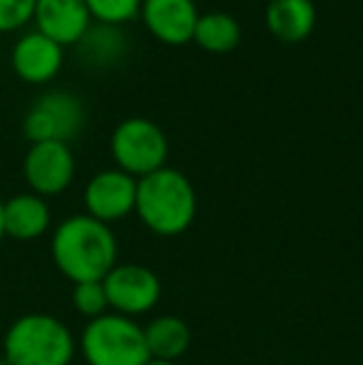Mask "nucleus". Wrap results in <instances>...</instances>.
Returning <instances> with one entry per match:
<instances>
[{
	"mask_svg": "<svg viewBox=\"0 0 363 365\" xmlns=\"http://www.w3.org/2000/svg\"><path fill=\"white\" fill-rule=\"evenodd\" d=\"M73 306L80 316H85L88 321L100 318L110 311L107 306V293L102 281H83V284L73 286Z\"/></svg>",
	"mask_w": 363,
	"mask_h": 365,
	"instance_id": "a211bd4d",
	"label": "nucleus"
},
{
	"mask_svg": "<svg viewBox=\"0 0 363 365\" xmlns=\"http://www.w3.org/2000/svg\"><path fill=\"white\" fill-rule=\"evenodd\" d=\"M85 125V107L75 95L65 90H53L30 105L23 120V132L30 145L38 142H65L80 135Z\"/></svg>",
	"mask_w": 363,
	"mask_h": 365,
	"instance_id": "423d86ee",
	"label": "nucleus"
},
{
	"mask_svg": "<svg viewBox=\"0 0 363 365\" xmlns=\"http://www.w3.org/2000/svg\"><path fill=\"white\" fill-rule=\"evenodd\" d=\"M75 351L73 331L50 313L15 318L3 338V361L8 365H70Z\"/></svg>",
	"mask_w": 363,
	"mask_h": 365,
	"instance_id": "7ed1b4c3",
	"label": "nucleus"
},
{
	"mask_svg": "<svg viewBox=\"0 0 363 365\" xmlns=\"http://www.w3.org/2000/svg\"><path fill=\"white\" fill-rule=\"evenodd\" d=\"M10 63L20 80L30 82V85H43V82L53 80L63 68V45L33 30L13 45Z\"/></svg>",
	"mask_w": 363,
	"mask_h": 365,
	"instance_id": "f8f14e48",
	"label": "nucleus"
},
{
	"mask_svg": "<svg viewBox=\"0 0 363 365\" xmlns=\"http://www.w3.org/2000/svg\"><path fill=\"white\" fill-rule=\"evenodd\" d=\"M78 348L88 365H147L152 361L140 323L112 311L88 321Z\"/></svg>",
	"mask_w": 363,
	"mask_h": 365,
	"instance_id": "20e7f679",
	"label": "nucleus"
},
{
	"mask_svg": "<svg viewBox=\"0 0 363 365\" xmlns=\"http://www.w3.org/2000/svg\"><path fill=\"white\" fill-rule=\"evenodd\" d=\"M137 179L122 169H102L85 187V209L102 224L125 219L135 212Z\"/></svg>",
	"mask_w": 363,
	"mask_h": 365,
	"instance_id": "1a4fd4ad",
	"label": "nucleus"
},
{
	"mask_svg": "<svg viewBox=\"0 0 363 365\" xmlns=\"http://www.w3.org/2000/svg\"><path fill=\"white\" fill-rule=\"evenodd\" d=\"M5 239V229H3V202H0V244Z\"/></svg>",
	"mask_w": 363,
	"mask_h": 365,
	"instance_id": "412c9836",
	"label": "nucleus"
},
{
	"mask_svg": "<svg viewBox=\"0 0 363 365\" xmlns=\"http://www.w3.org/2000/svg\"><path fill=\"white\" fill-rule=\"evenodd\" d=\"M147 365H177V363H170V361H150Z\"/></svg>",
	"mask_w": 363,
	"mask_h": 365,
	"instance_id": "4be33fe9",
	"label": "nucleus"
},
{
	"mask_svg": "<svg viewBox=\"0 0 363 365\" xmlns=\"http://www.w3.org/2000/svg\"><path fill=\"white\" fill-rule=\"evenodd\" d=\"M142 331H145V343L152 361L175 363L187 353L192 343V331L180 316H157L147 326H142Z\"/></svg>",
	"mask_w": 363,
	"mask_h": 365,
	"instance_id": "2eb2a0df",
	"label": "nucleus"
},
{
	"mask_svg": "<svg viewBox=\"0 0 363 365\" xmlns=\"http://www.w3.org/2000/svg\"><path fill=\"white\" fill-rule=\"evenodd\" d=\"M107 306L112 313L137 318L150 313L162 298V281L152 269L142 264H115L102 279Z\"/></svg>",
	"mask_w": 363,
	"mask_h": 365,
	"instance_id": "0eeeda50",
	"label": "nucleus"
},
{
	"mask_svg": "<svg viewBox=\"0 0 363 365\" xmlns=\"http://www.w3.org/2000/svg\"><path fill=\"white\" fill-rule=\"evenodd\" d=\"M110 149L117 169L140 179L167 167L170 140L157 122L147 117H127L112 132Z\"/></svg>",
	"mask_w": 363,
	"mask_h": 365,
	"instance_id": "39448f33",
	"label": "nucleus"
},
{
	"mask_svg": "<svg viewBox=\"0 0 363 365\" xmlns=\"http://www.w3.org/2000/svg\"><path fill=\"white\" fill-rule=\"evenodd\" d=\"M194 43L209 53H229L242 40V25L234 15L212 10V13H199L197 28H194Z\"/></svg>",
	"mask_w": 363,
	"mask_h": 365,
	"instance_id": "dca6fc26",
	"label": "nucleus"
},
{
	"mask_svg": "<svg viewBox=\"0 0 363 365\" xmlns=\"http://www.w3.org/2000/svg\"><path fill=\"white\" fill-rule=\"evenodd\" d=\"M50 254L60 274L73 284L102 281L117 264L115 231L90 214H75L53 231Z\"/></svg>",
	"mask_w": 363,
	"mask_h": 365,
	"instance_id": "f257e3e1",
	"label": "nucleus"
},
{
	"mask_svg": "<svg viewBox=\"0 0 363 365\" xmlns=\"http://www.w3.org/2000/svg\"><path fill=\"white\" fill-rule=\"evenodd\" d=\"M28 187L38 197L63 194L75 179V157L65 142H38L30 145L23 162Z\"/></svg>",
	"mask_w": 363,
	"mask_h": 365,
	"instance_id": "6e6552de",
	"label": "nucleus"
},
{
	"mask_svg": "<svg viewBox=\"0 0 363 365\" xmlns=\"http://www.w3.org/2000/svg\"><path fill=\"white\" fill-rule=\"evenodd\" d=\"M135 212L157 236H180L197 217V192L187 174L162 167L137 179Z\"/></svg>",
	"mask_w": 363,
	"mask_h": 365,
	"instance_id": "f03ea898",
	"label": "nucleus"
},
{
	"mask_svg": "<svg viewBox=\"0 0 363 365\" xmlns=\"http://www.w3.org/2000/svg\"><path fill=\"white\" fill-rule=\"evenodd\" d=\"M90 15L105 25H120L140 15L142 0H85Z\"/></svg>",
	"mask_w": 363,
	"mask_h": 365,
	"instance_id": "6ab92c4d",
	"label": "nucleus"
},
{
	"mask_svg": "<svg viewBox=\"0 0 363 365\" xmlns=\"http://www.w3.org/2000/svg\"><path fill=\"white\" fill-rule=\"evenodd\" d=\"M5 236L15 241L40 239L50 229V207L38 194H15L3 202Z\"/></svg>",
	"mask_w": 363,
	"mask_h": 365,
	"instance_id": "ddd939ff",
	"label": "nucleus"
},
{
	"mask_svg": "<svg viewBox=\"0 0 363 365\" xmlns=\"http://www.w3.org/2000/svg\"><path fill=\"white\" fill-rule=\"evenodd\" d=\"M33 20L38 33L48 35L58 45H78L90 30V8L85 0H38Z\"/></svg>",
	"mask_w": 363,
	"mask_h": 365,
	"instance_id": "9d476101",
	"label": "nucleus"
},
{
	"mask_svg": "<svg viewBox=\"0 0 363 365\" xmlns=\"http://www.w3.org/2000/svg\"><path fill=\"white\" fill-rule=\"evenodd\" d=\"M38 0H0V33L23 28L35 15Z\"/></svg>",
	"mask_w": 363,
	"mask_h": 365,
	"instance_id": "aec40b11",
	"label": "nucleus"
},
{
	"mask_svg": "<svg viewBox=\"0 0 363 365\" xmlns=\"http://www.w3.org/2000/svg\"><path fill=\"white\" fill-rule=\"evenodd\" d=\"M120 30L117 25H105L100 23V28H90L83 35L78 45H83V53L90 55L92 63H110V60L120 58L122 48H125V40L120 38Z\"/></svg>",
	"mask_w": 363,
	"mask_h": 365,
	"instance_id": "f3484780",
	"label": "nucleus"
},
{
	"mask_svg": "<svg viewBox=\"0 0 363 365\" xmlns=\"http://www.w3.org/2000/svg\"><path fill=\"white\" fill-rule=\"evenodd\" d=\"M0 365H8V363H5V361H3V358H0Z\"/></svg>",
	"mask_w": 363,
	"mask_h": 365,
	"instance_id": "5701e85b",
	"label": "nucleus"
},
{
	"mask_svg": "<svg viewBox=\"0 0 363 365\" xmlns=\"http://www.w3.org/2000/svg\"><path fill=\"white\" fill-rule=\"evenodd\" d=\"M264 20L274 38L284 43H299L314 30L316 5L314 0H269Z\"/></svg>",
	"mask_w": 363,
	"mask_h": 365,
	"instance_id": "4468645a",
	"label": "nucleus"
},
{
	"mask_svg": "<svg viewBox=\"0 0 363 365\" xmlns=\"http://www.w3.org/2000/svg\"><path fill=\"white\" fill-rule=\"evenodd\" d=\"M140 15L150 33L167 45L189 43L199 20L194 0H142Z\"/></svg>",
	"mask_w": 363,
	"mask_h": 365,
	"instance_id": "9b49d317",
	"label": "nucleus"
}]
</instances>
